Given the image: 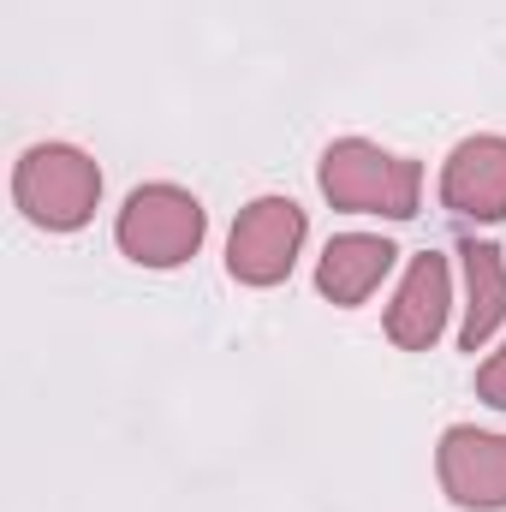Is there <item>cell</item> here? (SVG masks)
I'll use <instances>...</instances> for the list:
<instances>
[{
  "label": "cell",
  "instance_id": "obj_1",
  "mask_svg": "<svg viewBox=\"0 0 506 512\" xmlns=\"http://www.w3.org/2000/svg\"><path fill=\"white\" fill-rule=\"evenodd\" d=\"M316 185L334 209L346 215H387V221H411L423 209V167L411 155H393L370 137H340L322 149Z\"/></svg>",
  "mask_w": 506,
  "mask_h": 512
},
{
  "label": "cell",
  "instance_id": "obj_2",
  "mask_svg": "<svg viewBox=\"0 0 506 512\" xmlns=\"http://www.w3.org/2000/svg\"><path fill=\"white\" fill-rule=\"evenodd\" d=\"M12 203L42 233H78L102 203V167L78 143H30L12 167Z\"/></svg>",
  "mask_w": 506,
  "mask_h": 512
},
{
  "label": "cell",
  "instance_id": "obj_3",
  "mask_svg": "<svg viewBox=\"0 0 506 512\" xmlns=\"http://www.w3.org/2000/svg\"><path fill=\"white\" fill-rule=\"evenodd\" d=\"M203 233H209L203 203L185 185H167V179L137 185L126 197V209H120V221H114V245L137 268H179V262H191L203 251Z\"/></svg>",
  "mask_w": 506,
  "mask_h": 512
},
{
  "label": "cell",
  "instance_id": "obj_4",
  "mask_svg": "<svg viewBox=\"0 0 506 512\" xmlns=\"http://www.w3.org/2000/svg\"><path fill=\"white\" fill-rule=\"evenodd\" d=\"M304 233H310V221L292 197H256L239 209V221L227 233V274L239 286H280L304 251Z\"/></svg>",
  "mask_w": 506,
  "mask_h": 512
},
{
  "label": "cell",
  "instance_id": "obj_5",
  "mask_svg": "<svg viewBox=\"0 0 506 512\" xmlns=\"http://www.w3.org/2000/svg\"><path fill=\"white\" fill-rule=\"evenodd\" d=\"M441 495L465 512H506V435L453 423L435 447Z\"/></svg>",
  "mask_w": 506,
  "mask_h": 512
},
{
  "label": "cell",
  "instance_id": "obj_6",
  "mask_svg": "<svg viewBox=\"0 0 506 512\" xmlns=\"http://www.w3.org/2000/svg\"><path fill=\"white\" fill-rule=\"evenodd\" d=\"M447 322H453V268H447V256L435 251L411 256V268H405V280L387 304V340L399 352H429L447 334Z\"/></svg>",
  "mask_w": 506,
  "mask_h": 512
},
{
  "label": "cell",
  "instance_id": "obj_7",
  "mask_svg": "<svg viewBox=\"0 0 506 512\" xmlns=\"http://www.w3.org/2000/svg\"><path fill=\"white\" fill-rule=\"evenodd\" d=\"M441 203L459 221H501L506 215V137L483 131L453 143L447 167H441Z\"/></svg>",
  "mask_w": 506,
  "mask_h": 512
},
{
  "label": "cell",
  "instance_id": "obj_8",
  "mask_svg": "<svg viewBox=\"0 0 506 512\" xmlns=\"http://www.w3.org/2000/svg\"><path fill=\"white\" fill-rule=\"evenodd\" d=\"M393 256L399 251L381 233H334L328 251L316 256V292L328 304H340V310H358L381 280H387Z\"/></svg>",
  "mask_w": 506,
  "mask_h": 512
},
{
  "label": "cell",
  "instance_id": "obj_9",
  "mask_svg": "<svg viewBox=\"0 0 506 512\" xmlns=\"http://www.w3.org/2000/svg\"><path fill=\"white\" fill-rule=\"evenodd\" d=\"M459 268H465V316H459V346L465 352H483L506 322V256L483 239H465L459 245Z\"/></svg>",
  "mask_w": 506,
  "mask_h": 512
},
{
  "label": "cell",
  "instance_id": "obj_10",
  "mask_svg": "<svg viewBox=\"0 0 506 512\" xmlns=\"http://www.w3.org/2000/svg\"><path fill=\"white\" fill-rule=\"evenodd\" d=\"M477 399L495 405V411H506V340H501V352H489V358L477 364Z\"/></svg>",
  "mask_w": 506,
  "mask_h": 512
}]
</instances>
